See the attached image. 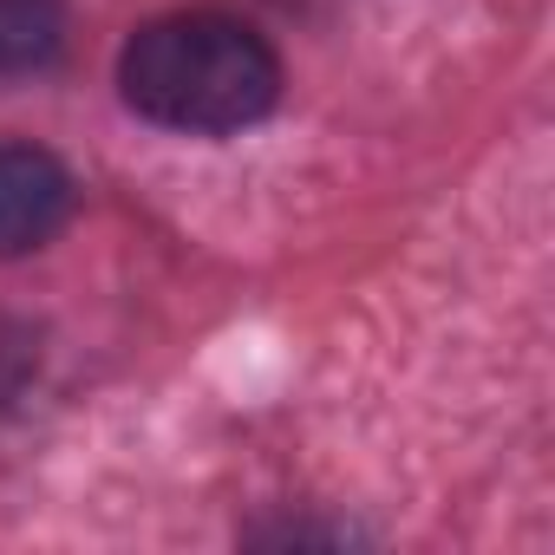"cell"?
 Instances as JSON below:
<instances>
[{
  "instance_id": "obj_4",
  "label": "cell",
  "mask_w": 555,
  "mask_h": 555,
  "mask_svg": "<svg viewBox=\"0 0 555 555\" xmlns=\"http://www.w3.org/2000/svg\"><path fill=\"white\" fill-rule=\"evenodd\" d=\"M34 379H40V334H34L27 321H8V314H0V418L27 399Z\"/></svg>"
},
{
  "instance_id": "obj_2",
  "label": "cell",
  "mask_w": 555,
  "mask_h": 555,
  "mask_svg": "<svg viewBox=\"0 0 555 555\" xmlns=\"http://www.w3.org/2000/svg\"><path fill=\"white\" fill-rule=\"evenodd\" d=\"M73 170L47 144H0V261L47 248L73 222Z\"/></svg>"
},
{
  "instance_id": "obj_5",
  "label": "cell",
  "mask_w": 555,
  "mask_h": 555,
  "mask_svg": "<svg viewBox=\"0 0 555 555\" xmlns=\"http://www.w3.org/2000/svg\"><path fill=\"white\" fill-rule=\"evenodd\" d=\"M255 542H353V529H340V522H327V529H314V522H282V529H255Z\"/></svg>"
},
{
  "instance_id": "obj_1",
  "label": "cell",
  "mask_w": 555,
  "mask_h": 555,
  "mask_svg": "<svg viewBox=\"0 0 555 555\" xmlns=\"http://www.w3.org/2000/svg\"><path fill=\"white\" fill-rule=\"evenodd\" d=\"M118 92L157 131L235 138L282 105V53L235 14L177 8L118 47Z\"/></svg>"
},
{
  "instance_id": "obj_3",
  "label": "cell",
  "mask_w": 555,
  "mask_h": 555,
  "mask_svg": "<svg viewBox=\"0 0 555 555\" xmlns=\"http://www.w3.org/2000/svg\"><path fill=\"white\" fill-rule=\"evenodd\" d=\"M66 53V0H0V79L47 73Z\"/></svg>"
}]
</instances>
